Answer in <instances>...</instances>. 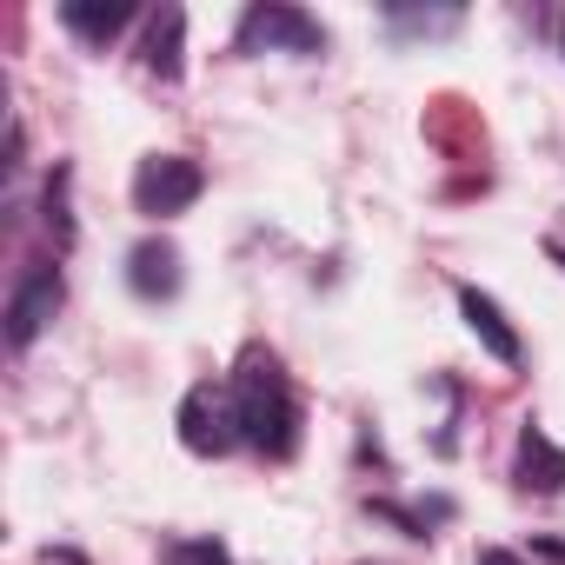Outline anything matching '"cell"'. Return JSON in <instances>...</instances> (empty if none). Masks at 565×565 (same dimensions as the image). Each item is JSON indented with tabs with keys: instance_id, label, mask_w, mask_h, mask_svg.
Wrapping results in <instances>:
<instances>
[{
	"instance_id": "2",
	"label": "cell",
	"mask_w": 565,
	"mask_h": 565,
	"mask_svg": "<svg viewBox=\"0 0 565 565\" xmlns=\"http://www.w3.org/2000/svg\"><path fill=\"white\" fill-rule=\"evenodd\" d=\"M200 186H206V173H200L186 153H153V160H140V173H134V206H140L147 220H173V213H186V206L200 200Z\"/></svg>"
},
{
	"instance_id": "8",
	"label": "cell",
	"mask_w": 565,
	"mask_h": 565,
	"mask_svg": "<svg viewBox=\"0 0 565 565\" xmlns=\"http://www.w3.org/2000/svg\"><path fill=\"white\" fill-rule=\"evenodd\" d=\"M61 21L81 34V41H94V47H107L127 21H134V0H67L61 8Z\"/></svg>"
},
{
	"instance_id": "9",
	"label": "cell",
	"mask_w": 565,
	"mask_h": 565,
	"mask_svg": "<svg viewBox=\"0 0 565 565\" xmlns=\"http://www.w3.org/2000/svg\"><path fill=\"white\" fill-rule=\"evenodd\" d=\"M519 479H525L532 492H565V452H558L539 426L519 433Z\"/></svg>"
},
{
	"instance_id": "3",
	"label": "cell",
	"mask_w": 565,
	"mask_h": 565,
	"mask_svg": "<svg viewBox=\"0 0 565 565\" xmlns=\"http://www.w3.org/2000/svg\"><path fill=\"white\" fill-rule=\"evenodd\" d=\"M180 439H186V452H200V459L233 452V446H239V406H233V393H226V386H193V393L180 399Z\"/></svg>"
},
{
	"instance_id": "11",
	"label": "cell",
	"mask_w": 565,
	"mask_h": 565,
	"mask_svg": "<svg viewBox=\"0 0 565 565\" xmlns=\"http://www.w3.org/2000/svg\"><path fill=\"white\" fill-rule=\"evenodd\" d=\"M47 226H54L61 239H74V220H67V167L47 180Z\"/></svg>"
},
{
	"instance_id": "12",
	"label": "cell",
	"mask_w": 565,
	"mask_h": 565,
	"mask_svg": "<svg viewBox=\"0 0 565 565\" xmlns=\"http://www.w3.org/2000/svg\"><path fill=\"white\" fill-rule=\"evenodd\" d=\"M479 565H525V558H519V552H505V545H486V552H479Z\"/></svg>"
},
{
	"instance_id": "4",
	"label": "cell",
	"mask_w": 565,
	"mask_h": 565,
	"mask_svg": "<svg viewBox=\"0 0 565 565\" xmlns=\"http://www.w3.org/2000/svg\"><path fill=\"white\" fill-rule=\"evenodd\" d=\"M54 313H61V266L34 259V266L21 273L14 300H8V340H14V347H34V340L47 333Z\"/></svg>"
},
{
	"instance_id": "13",
	"label": "cell",
	"mask_w": 565,
	"mask_h": 565,
	"mask_svg": "<svg viewBox=\"0 0 565 565\" xmlns=\"http://www.w3.org/2000/svg\"><path fill=\"white\" fill-rule=\"evenodd\" d=\"M539 552H545V558H558V565H565V545H558V539H539Z\"/></svg>"
},
{
	"instance_id": "7",
	"label": "cell",
	"mask_w": 565,
	"mask_h": 565,
	"mask_svg": "<svg viewBox=\"0 0 565 565\" xmlns=\"http://www.w3.org/2000/svg\"><path fill=\"white\" fill-rule=\"evenodd\" d=\"M459 313H466V327H472V340L492 353V360H519V333H512V320L499 313V300L492 294H479V287H459Z\"/></svg>"
},
{
	"instance_id": "14",
	"label": "cell",
	"mask_w": 565,
	"mask_h": 565,
	"mask_svg": "<svg viewBox=\"0 0 565 565\" xmlns=\"http://www.w3.org/2000/svg\"><path fill=\"white\" fill-rule=\"evenodd\" d=\"M54 565H87V558L81 552H54Z\"/></svg>"
},
{
	"instance_id": "10",
	"label": "cell",
	"mask_w": 565,
	"mask_h": 565,
	"mask_svg": "<svg viewBox=\"0 0 565 565\" xmlns=\"http://www.w3.org/2000/svg\"><path fill=\"white\" fill-rule=\"evenodd\" d=\"M180 41H186V14L180 8H160L153 28H147V74L180 81Z\"/></svg>"
},
{
	"instance_id": "1",
	"label": "cell",
	"mask_w": 565,
	"mask_h": 565,
	"mask_svg": "<svg viewBox=\"0 0 565 565\" xmlns=\"http://www.w3.org/2000/svg\"><path fill=\"white\" fill-rule=\"evenodd\" d=\"M233 406H239V439L259 446L266 459H287L294 439H300V406H294V386L273 360H253L239 380H233Z\"/></svg>"
},
{
	"instance_id": "6",
	"label": "cell",
	"mask_w": 565,
	"mask_h": 565,
	"mask_svg": "<svg viewBox=\"0 0 565 565\" xmlns=\"http://www.w3.org/2000/svg\"><path fill=\"white\" fill-rule=\"evenodd\" d=\"M127 287H134L140 300L180 294V253H173L167 239H140V246L127 253Z\"/></svg>"
},
{
	"instance_id": "5",
	"label": "cell",
	"mask_w": 565,
	"mask_h": 565,
	"mask_svg": "<svg viewBox=\"0 0 565 565\" xmlns=\"http://www.w3.org/2000/svg\"><path fill=\"white\" fill-rule=\"evenodd\" d=\"M239 47H287V54H320V47H327V34H320L307 14H294V8H253V14L239 21Z\"/></svg>"
}]
</instances>
